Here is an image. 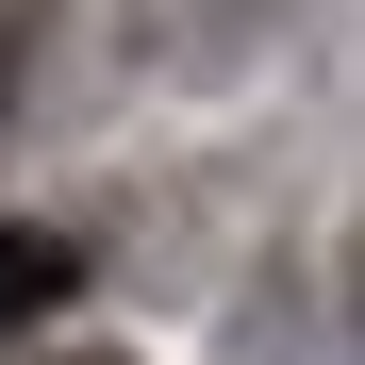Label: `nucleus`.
Masks as SVG:
<instances>
[{"instance_id":"f257e3e1","label":"nucleus","mask_w":365,"mask_h":365,"mask_svg":"<svg viewBox=\"0 0 365 365\" xmlns=\"http://www.w3.org/2000/svg\"><path fill=\"white\" fill-rule=\"evenodd\" d=\"M67 299H83V250H67V232H0V349H17L34 316H67Z\"/></svg>"}]
</instances>
